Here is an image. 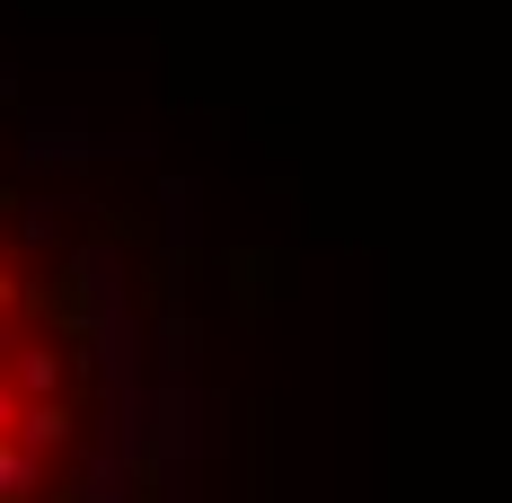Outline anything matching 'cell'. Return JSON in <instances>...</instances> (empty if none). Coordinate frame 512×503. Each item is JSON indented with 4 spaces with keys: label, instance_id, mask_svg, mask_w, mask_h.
<instances>
[{
    "label": "cell",
    "instance_id": "1",
    "mask_svg": "<svg viewBox=\"0 0 512 503\" xmlns=\"http://www.w3.org/2000/svg\"><path fill=\"white\" fill-rule=\"evenodd\" d=\"M159 442L124 239L0 177V503H142Z\"/></svg>",
    "mask_w": 512,
    "mask_h": 503
}]
</instances>
